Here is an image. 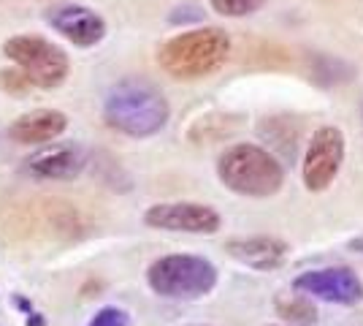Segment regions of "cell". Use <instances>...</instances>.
Returning <instances> with one entry per match:
<instances>
[{
    "mask_svg": "<svg viewBox=\"0 0 363 326\" xmlns=\"http://www.w3.org/2000/svg\"><path fill=\"white\" fill-rule=\"evenodd\" d=\"M171 117L166 95L147 79H122L106 93L104 120L130 139H147L166 128Z\"/></svg>",
    "mask_w": 363,
    "mask_h": 326,
    "instance_id": "cell-1",
    "label": "cell"
},
{
    "mask_svg": "<svg viewBox=\"0 0 363 326\" xmlns=\"http://www.w3.org/2000/svg\"><path fill=\"white\" fill-rule=\"evenodd\" d=\"M228 55L230 38L223 28H193L168 38L157 52V63L171 79L196 82L220 71Z\"/></svg>",
    "mask_w": 363,
    "mask_h": 326,
    "instance_id": "cell-2",
    "label": "cell"
},
{
    "mask_svg": "<svg viewBox=\"0 0 363 326\" xmlns=\"http://www.w3.org/2000/svg\"><path fill=\"white\" fill-rule=\"evenodd\" d=\"M220 183L247 199H269L285 185V169L277 158L250 141H239L228 147L217 161Z\"/></svg>",
    "mask_w": 363,
    "mask_h": 326,
    "instance_id": "cell-3",
    "label": "cell"
},
{
    "mask_svg": "<svg viewBox=\"0 0 363 326\" xmlns=\"http://www.w3.org/2000/svg\"><path fill=\"white\" fill-rule=\"evenodd\" d=\"M220 280L217 266L193 253H171L155 259L147 269V283L157 296L174 302H193L214 291Z\"/></svg>",
    "mask_w": 363,
    "mask_h": 326,
    "instance_id": "cell-4",
    "label": "cell"
},
{
    "mask_svg": "<svg viewBox=\"0 0 363 326\" xmlns=\"http://www.w3.org/2000/svg\"><path fill=\"white\" fill-rule=\"evenodd\" d=\"M3 55L28 77L33 87L41 90L60 87L71 71L68 55L41 36H14L3 44Z\"/></svg>",
    "mask_w": 363,
    "mask_h": 326,
    "instance_id": "cell-5",
    "label": "cell"
},
{
    "mask_svg": "<svg viewBox=\"0 0 363 326\" xmlns=\"http://www.w3.org/2000/svg\"><path fill=\"white\" fill-rule=\"evenodd\" d=\"M345 163V134L336 125H323L312 134L301 163V180L309 193H323L333 185Z\"/></svg>",
    "mask_w": 363,
    "mask_h": 326,
    "instance_id": "cell-6",
    "label": "cell"
},
{
    "mask_svg": "<svg viewBox=\"0 0 363 326\" xmlns=\"http://www.w3.org/2000/svg\"><path fill=\"white\" fill-rule=\"evenodd\" d=\"M293 291L328 302V305H358L363 299V283L350 266H323V269H306L293 280Z\"/></svg>",
    "mask_w": 363,
    "mask_h": 326,
    "instance_id": "cell-7",
    "label": "cell"
},
{
    "mask_svg": "<svg viewBox=\"0 0 363 326\" xmlns=\"http://www.w3.org/2000/svg\"><path fill=\"white\" fill-rule=\"evenodd\" d=\"M144 223L157 232L174 234H217L223 226L220 212L209 204L198 202H166L152 204L144 212Z\"/></svg>",
    "mask_w": 363,
    "mask_h": 326,
    "instance_id": "cell-8",
    "label": "cell"
},
{
    "mask_svg": "<svg viewBox=\"0 0 363 326\" xmlns=\"http://www.w3.org/2000/svg\"><path fill=\"white\" fill-rule=\"evenodd\" d=\"M46 22L52 25V31H57L62 38H68L74 47L82 49L101 44L106 36V19L98 11H92L90 6H79V3H65V6L49 9Z\"/></svg>",
    "mask_w": 363,
    "mask_h": 326,
    "instance_id": "cell-9",
    "label": "cell"
},
{
    "mask_svg": "<svg viewBox=\"0 0 363 326\" xmlns=\"http://www.w3.org/2000/svg\"><path fill=\"white\" fill-rule=\"evenodd\" d=\"M84 166H87V153L76 141H57V144L41 147L25 161V171L33 180H44V183L74 180L84 171Z\"/></svg>",
    "mask_w": 363,
    "mask_h": 326,
    "instance_id": "cell-10",
    "label": "cell"
},
{
    "mask_svg": "<svg viewBox=\"0 0 363 326\" xmlns=\"http://www.w3.org/2000/svg\"><path fill=\"white\" fill-rule=\"evenodd\" d=\"M225 250L230 259H236L239 264L250 266L255 272H274L288 261V242L277 239V237H239V239H228Z\"/></svg>",
    "mask_w": 363,
    "mask_h": 326,
    "instance_id": "cell-11",
    "label": "cell"
},
{
    "mask_svg": "<svg viewBox=\"0 0 363 326\" xmlns=\"http://www.w3.org/2000/svg\"><path fill=\"white\" fill-rule=\"evenodd\" d=\"M68 117L60 109H33L9 125V139L16 144H46L65 134Z\"/></svg>",
    "mask_w": 363,
    "mask_h": 326,
    "instance_id": "cell-12",
    "label": "cell"
},
{
    "mask_svg": "<svg viewBox=\"0 0 363 326\" xmlns=\"http://www.w3.org/2000/svg\"><path fill=\"white\" fill-rule=\"evenodd\" d=\"M277 313H279L285 321H290V324H296V326H312L318 321V310H315L312 299L298 294V291L279 296V299H277Z\"/></svg>",
    "mask_w": 363,
    "mask_h": 326,
    "instance_id": "cell-13",
    "label": "cell"
},
{
    "mask_svg": "<svg viewBox=\"0 0 363 326\" xmlns=\"http://www.w3.org/2000/svg\"><path fill=\"white\" fill-rule=\"evenodd\" d=\"M209 3H212V9L220 16L239 19V16H250L255 14V11H260L266 0H209Z\"/></svg>",
    "mask_w": 363,
    "mask_h": 326,
    "instance_id": "cell-14",
    "label": "cell"
},
{
    "mask_svg": "<svg viewBox=\"0 0 363 326\" xmlns=\"http://www.w3.org/2000/svg\"><path fill=\"white\" fill-rule=\"evenodd\" d=\"M87 326H130V313L117 308V305H106L92 315Z\"/></svg>",
    "mask_w": 363,
    "mask_h": 326,
    "instance_id": "cell-15",
    "label": "cell"
},
{
    "mask_svg": "<svg viewBox=\"0 0 363 326\" xmlns=\"http://www.w3.org/2000/svg\"><path fill=\"white\" fill-rule=\"evenodd\" d=\"M33 85L28 82V77L19 71V68H11V71H0V90H9V93H25L30 90Z\"/></svg>",
    "mask_w": 363,
    "mask_h": 326,
    "instance_id": "cell-16",
    "label": "cell"
},
{
    "mask_svg": "<svg viewBox=\"0 0 363 326\" xmlns=\"http://www.w3.org/2000/svg\"><path fill=\"white\" fill-rule=\"evenodd\" d=\"M347 250H352V253H361L363 256V237H352L347 242Z\"/></svg>",
    "mask_w": 363,
    "mask_h": 326,
    "instance_id": "cell-17",
    "label": "cell"
},
{
    "mask_svg": "<svg viewBox=\"0 0 363 326\" xmlns=\"http://www.w3.org/2000/svg\"><path fill=\"white\" fill-rule=\"evenodd\" d=\"M25 326H44V318L38 313H30V318L25 321Z\"/></svg>",
    "mask_w": 363,
    "mask_h": 326,
    "instance_id": "cell-18",
    "label": "cell"
},
{
    "mask_svg": "<svg viewBox=\"0 0 363 326\" xmlns=\"http://www.w3.org/2000/svg\"><path fill=\"white\" fill-rule=\"evenodd\" d=\"M190 326H209V324H190Z\"/></svg>",
    "mask_w": 363,
    "mask_h": 326,
    "instance_id": "cell-19",
    "label": "cell"
},
{
    "mask_svg": "<svg viewBox=\"0 0 363 326\" xmlns=\"http://www.w3.org/2000/svg\"><path fill=\"white\" fill-rule=\"evenodd\" d=\"M269 326H282V324H269Z\"/></svg>",
    "mask_w": 363,
    "mask_h": 326,
    "instance_id": "cell-20",
    "label": "cell"
}]
</instances>
